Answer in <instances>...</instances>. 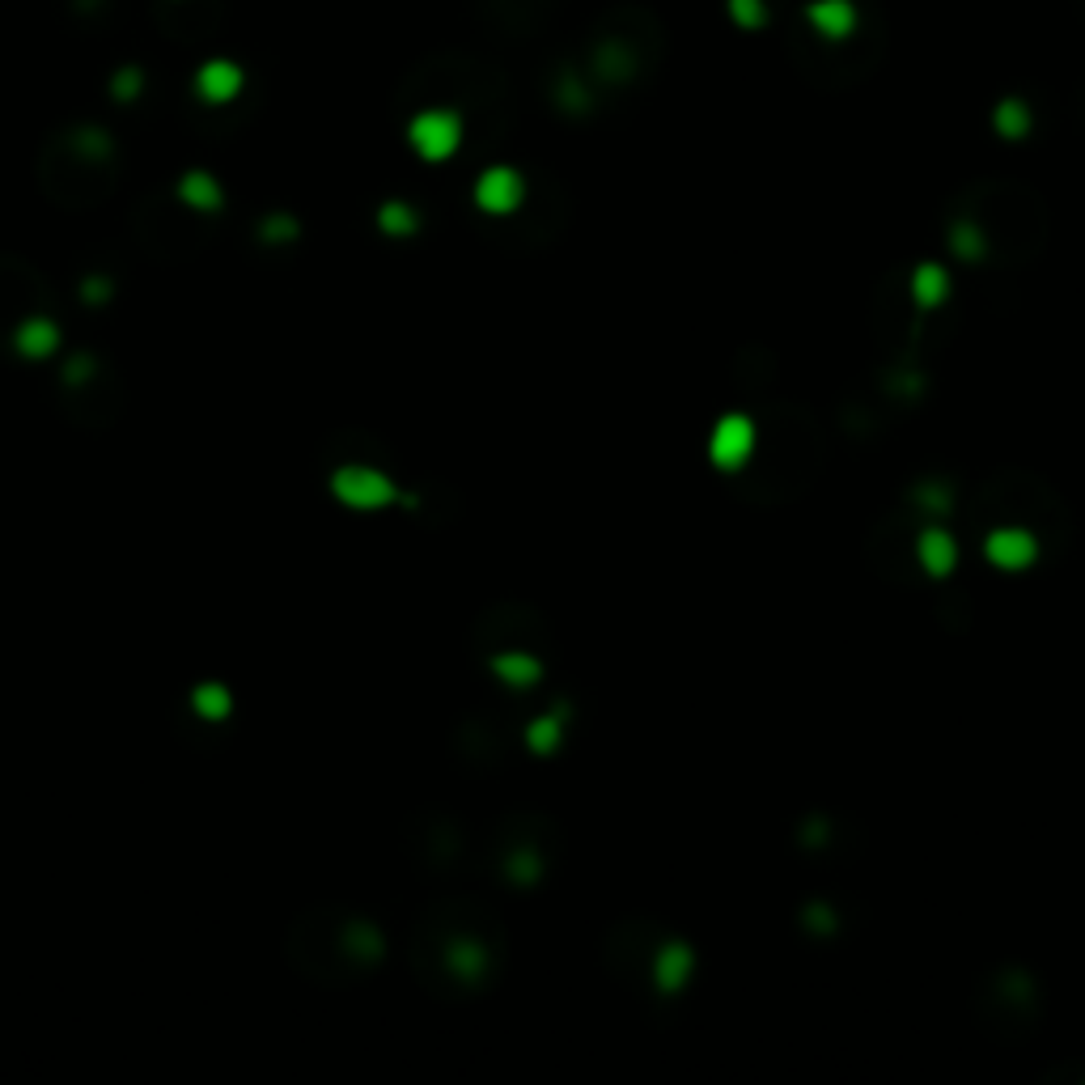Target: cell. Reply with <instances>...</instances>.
<instances>
[{"label":"cell","mask_w":1085,"mask_h":1085,"mask_svg":"<svg viewBox=\"0 0 1085 1085\" xmlns=\"http://www.w3.org/2000/svg\"><path fill=\"white\" fill-rule=\"evenodd\" d=\"M335 492H340L348 505H361V509H373V505H382V501L395 496V488H390L386 475H378V471H340Z\"/></svg>","instance_id":"6"},{"label":"cell","mask_w":1085,"mask_h":1085,"mask_svg":"<svg viewBox=\"0 0 1085 1085\" xmlns=\"http://www.w3.org/2000/svg\"><path fill=\"white\" fill-rule=\"evenodd\" d=\"M183 195H187L191 204H200V208H217V183H212L208 174H187Z\"/></svg>","instance_id":"13"},{"label":"cell","mask_w":1085,"mask_h":1085,"mask_svg":"<svg viewBox=\"0 0 1085 1085\" xmlns=\"http://www.w3.org/2000/svg\"><path fill=\"white\" fill-rule=\"evenodd\" d=\"M916 560L924 564V573L946 577L950 568H954V560H958V543L941 526H924L920 535H916Z\"/></svg>","instance_id":"7"},{"label":"cell","mask_w":1085,"mask_h":1085,"mask_svg":"<svg viewBox=\"0 0 1085 1085\" xmlns=\"http://www.w3.org/2000/svg\"><path fill=\"white\" fill-rule=\"evenodd\" d=\"M526 734H530V746H535V751H543V755L556 751V746H560V713H551L539 725H530Z\"/></svg>","instance_id":"12"},{"label":"cell","mask_w":1085,"mask_h":1085,"mask_svg":"<svg viewBox=\"0 0 1085 1085\" xmlns=\"http://www.w3.org/2000/svg\"><path fill=\"white\" fill-rule=\"evenodd\" d=\"M687 971H691V950L683 946V941H666V946H657V954H653L657 988H662V992H679L687 984Z\"/></svg>","instance_id":"9"},{"label":"cell","mask_w":1085,"mask_h":1085,"mask_svg":"<svg viewBox=\"0 0 1085 1085\" xmlns=\"http://www.w3.org/2000/svg\"><path fill=\"white\" fill-rule=\"evenodd\" d=\"M522 179L513 170H505V166H496V170H488L484 179H479V187H475V200H479V208H488V212H513L522 204Z\"/></svg>","instance_id":"5"},{"label":"cell","mask_w":1085,"mask_h":1085,"mask_svg":"<svg viewBox=\"0 0 1085 1085\" xmlns=\"http://www.w3.org/2000/svg\"><path fill=\"white\" fill-rule=\"evenodd\" d=\"M946 301V272L941 268H920L912 280V306L920 310H937Z\"/></svg>","instance_id":"11"},{"label":"cell","mask_w":1085,"mask_h":1085,"mask_svg":"<svg viewBox=\"0 0 1085 1085\" xmlns=\"http://www.w3.org/2000/svg\"><path fill=\"white\" fill-rule=\"evenodd\" d=\"M195 90L208 102H229L238 90H242V68L229 64V60H208L200 73H195Z\"/></svg>","instance_id":"8"},{"label":"cell","mask_w":1085,"mask_h":1085,"mask_svg":"<svg viewBox=\"0 0 1085 1085\" xmlns=\"http://www.w3.org/2000/svg\"><path fill=\"white\" fill-rule=\"evenodd\" d=\"M751 446H755V420L751 416H725V420H717L713 441H708V454H713V462L721 471H734L738 462L751 454Z\"/></svg>","instance_id":"3"},{"label":"cell","mask_w":1085,"mask_h":1085,"mask_svg":"<svg viewBox=\"0 0 1085 1085\" xmlns=\"http://www.w3.org/2000/svg\"><path fill=\"white\" fill-rule=\"evenodd\" d=\"M492 670L501 674L505 683H513V687H526V683H535L539 674H543L539 657H530L526 649H509V653H496V657H492Z\"/></svg>","instance_id":"10"},{"label":"cell","mask_w":1085,"mask_h":1085,"mask_svg":"<svg viewBox=\"0 0 1085 1085\" xmlns=\"http://www.w3.org/2000/svg\"><path fill=\"white\" fill-rule=\"evenodd\" d=\"M827 467V433L814 412L793 403L759 407L755 446L729 475L746 505H793Z\"/></svg>","instance_id":"1"},{"label":"cell","mask_w":1085,"mask_h":1085,"mask_svg":"<svg viewBox=\"0 0 1085 1085\" xmlns=\"http://www.w3.org/2000/svg\"><path fill=\"white\" fill-rule=\"evenodd\" d=\"M458 119L450 111H429V115H420L412 123V145L429 157V162H441V157H450L458 149Z\"/></svg>","instance_id":"4"},{"label":"cell","mask_w":1085,"mask_h":1085,"mask_svg":"<svg viewBox=\"0 0 1085 1085\" xmlns=\"http://www.w3.org/2000/svg\"><path fill=\"white\" fill-rule=\"evenodd\" d=\"M988 560L996 568H1009V573H1018V568L1026 564H1035L1039 560V539H1035V530H1026L1018 522H1001L996 530H988Z\"/></svg>","instance_id":"2"}]
</instances>
